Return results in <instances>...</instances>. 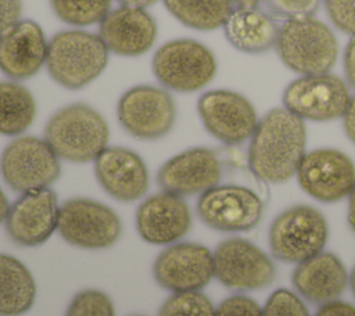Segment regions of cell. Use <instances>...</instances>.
I'll list each match as a JSON object with an SVG mask.
<instances>
[{"mask_svg": "<svg viewBox=\"0 0 355 316\" xmlns=\"http://www.w3.org/2000/svg\"><path fill=\"white\" fill-rule=\"evenodd\" d=\"M306 147L304 119L286 108H272L258 122L250 141L248 165L263 182L283 183L297 173Z\"/></svg>", "mask_w": 355, "mask_h": 316, "instance_id": "6da1fadb", "label": "cell"}, {"mask_svg": "<svg viewBox=\"0 0 355 316\" xmlns=\"http://www.w3.org/2000/svg\"><path fill=\"white\" fill-rule=\"evenodd\" d=\"M275 49L282 62L301 76L330 72L338 55L336 35L313 15L284 19Z\"/></svg>", "mask_w": 355, "mask_h": 316, "instance_id": "7a4b0ae2", "label": "cell"}, {"mask_svg": "<svg viewBox=\"0 0 355 316\" xmlns=\"http://www.w3.org/2000/svg\"><path fill=\"white\" fill-rule=\"evenodd\" d=\"M108 53L98 35L80 29L61 30L49 42L46 67L58 85L79 90L105 69Z\"/></svg>", "mask_w": 355, "mask_h": 316, "instance_id": "3957f363", "label": "cell"}, {"mask_svg": "<svg viewBox=\"0 0 355 316\" xmlns=\"http://www.w3.org/2000/svg\"><path fill=\"white\" fill-rule=\"evenodd\" d=\"M108 125L90 105L69 104L47 121L44 140L58 158L69 162L94 161L107 147Z\"/></svg>", "mask_w": 355, "mask_h": 316, "instance_id": "277c9868", "label": "cell"}, {"mask_svg": "<svg viewBox=\"0 0 355 316\" xmlns=\"http://www.w3.org/2000/svg\"><path fill=\"white\" fill-rule=\"evenodd\" d=\"M216 68L214 53L193 39L166 42L153 57V72L158 82L180 93L205 87L214 79Z\"/></svg>", "mask_w": 355, "mask_h": 316, "instance_id": "5b68a950", "label": "cell"}, {"mask_svg": "<svg viewBox=\"0 0 355 316\" xmlns=\"http://www.w3.org/2000/svg\"><path fill=\"white\" fill-rule=\"evenodd\" d=\"M324 216L313 207L294 205L279 213L269 229L273 256L288 263H301L322 252L327 241Z\"/></svg>", "mask_w": 355, "mask_h": 316, "instance_id": "8992f818", "label": "cell"}, {"mask_svg": "<svg viewBox=\"0 0 355 316\" xmlns=\"http://www.w3.org/2000/svg\"><path fill=\"white\" fill-rule=\"evenodd\" d=\"M0 172L8 187L26 193L54 183L61 175V165L46 140L22 136L10 141L3 150Z\"/></svg>", "mask_w": 355, "mask_h": 316, "instance_id": "52a82bcc", "label": "cell"}, {"mask_svg": "<svg viewBox=\"0 0 355 316\" xmlns=\"http://www.w3.org/2000/svg\"><path fill=\"white\" fill-rule=\"evenodd\" d=\"M351 94L347 83L331 73L302 75L283 91V105L301 119L327 122L343 118Z\"/></svg>", "mask_w": 355, "mask_h": 316, "instance_id": "ba28073f", "label": "cell"}, {"mask_svg": "<svg viewBox=\"0 0 355 316\" xmlns=\"http://www.w3.org/2000/svg\"><path fill=\"white\" fill-rule=\"evenodd\" d=\"M122 128L136 139L157 140L168 134L175 123L176 107L172 96L155 86L140 85L126 90L116 107Z\"/></svg>", "mask_w": 355, "mask_h": 316, "instance_id": "9c48e42d", "label": "cell"}, {"mask_svg": "<svg viewBox=\"0 0 355 316\" xmlns=\"http://www.w3.org/2000/svg\"><path fill=\"white\" fill-rule=\"evenodd\" d=\"M121 229L119 216L98 201L72 198L60 207L57 230L75 247L85 249L111 247L119 238Z\"/></svg>", "mask_w": 355, "mask_h": 316, "instance_id": "30bf717a", "label": "cell"}, {"mask_svg": "<svg viewBox=\"0 0 355 316\" xmlns=\"http://www.w3.org/2000/svg\"><path fill=\"white\" fill-rule=\"evenodd\" d=\"M259 195L237 184H218L204 191L197 201V215L211 229L219 231H250L262 218Z\"/></svg>", "mask_w": 355, "mask_h": 316, "instance_id": "8fae6325", "label": "cell"}, {"mask_svg": "<svg viewBox=\"0 0 355 316\" xmlns=\"http://www.w3.org/2000/svg\"><path fill=\"white\" fill-rule=\"evenodd\" d=\"M204 128L225 144H241L250 139L259 122L251 101L232 90H209L197 103Z\"/></svg>", "mask_w": 355, "mask_h": 316, "instance_id": "7c38bea8", "label": "cell"}, {"mask_svg": "<svg viewBox=\"0 0 355 316\" xmlns=\"http://www.w3.org/2000/svg\"><path fill=\"white\" fill-rule=\"evenodd\" d=\"M214 276L233 290H258L269 286L276 269L269 256L248 240L232 237L214 251Z\"/></svg>", "mask_w": 355, "mask_h": 316, "instance_id": "4fadbf2b", "label": "cell"}, {"mask_svg": "<svg viewBox=\"0 0 355 316\" xmlns=\"http://www.w3.org/2000/svg\"><path fill=\"white\" fill-rule=\"evenodd\" d=\"M301 188L320 202L348 197L355 184V164L343 151L318 148L306 152L297 169Z\"/></svg>", "mask_w": 355, "mask_h": 316, "instance_id": "5bb4252c", "label": "cell"}, {"mask_svg": "<svg viewBox=\"0 0 355 316\" xmlns=\"http://www.w3.org/2000/svg\"><path fill=\"white\" fill-rule=\"evenodd\" d=\"M60 205L55 191L49 187L26 193L10 205L6 230L10 238L24 247L46 243L58 225Z\"/></svg>", "mask_w": 355, "mask_h": 316, "instance_id": "9a60e30c", "label": "cell"}, {"mask_svg": "<svg viewBox=\"0 0 355 316\" xmlns=\"http://www.w3.org/2000/svg\"><path fill=\"white\" fill-rule=\"evenodd\" d=\"M153 273L172 292L200 291L214 277V255L196 243L172 244L157 256Z\"/></svg>", "mask_w": 355, "mask_h": 316, "instance_id": "2e32d148", "label": "cell"}, {"mask_svg": "<svg viewBox=\"0 0 355 316\" xmlns=\"http://www.w3.org/2000/svg\"><path fill=\"white\" fill-rule=\"evenodd\" d=\"M220 177L222 165L216 154L194 147L168 159L157 173V183L164 191L184 197L202 194L218 186Z\"/></svg>", "mask_w": 355, "mask_h": 316, "instance_id": "e0dca14e", "label": "cell"}, {"mask_svg": "<svg viewBox=\"0 0 355 316\" xmlns=\"http://www.w3.org/2000/svg\"><path fill=\"white\" fill-rule=\"evenodd\" d=\"M94 173L103 190L122 202L139 200L148 188L144 161L125 147H105L94 159Z\"/></svg>", "mask_w": 355, "mask_h": 316, "instance_id": "ac0fdd59", "label": "cell"}, {"mask_svg": "<svg viewBox=\"0 0 355 316\" xmlns=\"http://www.w3.org/2000/svg\"><path fill=\"white\" fill-rule=\"evenodd\" d=\"M191 226V212L184 200L171 193H158L146 198L136 212L140 237L155 245L180 240Z\"/></svg>", "mask_w": 355, "mask_h": 316, "instance_id": "d6986e66", "label": "cell"}, {"mask_svg": "<svg viewBox=\"0 0 355 316\" xmlns=\"http://www.w3.org/2000/svg\"><path fill=\"white\" fill-rule=\"evenodd\" d=\"M98 32L111 53L137 57L153 47L157 39V24L144 8L121 6L110 10L100 22Z\"/></svg>", "mask_w": 355, "mask_h": 316, "instance_id": "ffe728a7", "label": "cell"}, {"mask_svg": "<svg viewBox=\"0 0 355 316\" xmlns=\"http://www.w3.org/2000/svg\"><path fill=\"white\" fill-rule=\"evenodd\" d=\"M49 42L32 19H21L0 36V71L11 79L35 76L46 64Z\"/></svg>", "mask_w": 355, "mask_h": 316, "instance_id": "44dd1931", "label": "cell"}, {"mask_svg": "<svg viewBox=\"0 0 355 316\" xmlns=\"http://www.w3.org/2000/svg\"><path fill=\"white\" fill-rule=\"evenodd\" d=\"M348 276L344 263L331 252H319L301 262L293 272L294 288L313 304L336 301L347 287Z\"/></svg>", "mask_w": 355, "mask_h": 316, "instance_id": "7402d4cb", "label": "cell"}, {"mask_svg": "<svg viewBox=\"0 0 355 316\" xmlns=\"http://www.w3.org/2000/svg\"><path fill=\"white\" fill-rule=\"evenodd\" d=\"M279 28L275 18L258 7H236L223 24L227 42L247 54H261L275 47Z\"/></svg>", "mask_w": 355, "mask_h": 316, "instance_id": "603a6c76", "label": "cell"}, {"mask_svg": "<svg viewBox=\"0 0 355 316\" xmlns=\"http://www.w3.org/2000/svg\"><path fill=\"white\" fill-rule=\"evenodd\" d=\"M36 297V284L29 269L17 258L0 254V316L28 312Z\"/></svg>", "mask_w": 355, "mask_h": 316, "instance_id": "cb8c5ba5", "label": "cell"}, {"mask_svg": "<svg viewBox=\"0 0 355 316\" xmlns=\"http://www.w3.org/2000/svg\"><path fill=\"white\" fill-rule=\"evenodd\" d=\"M35 115L36 103L25 86L0 82V134H21L32 125Z\"/></svg>", "mask_w": 355, "mask_h": 316, "instance_id": "d4e9b609", "label": "cell"}, {"mask_svg": "<svg viewBox=\"0 0 355 316\" xmlns=\"http://www.w3.org/2000/svg\"><path fill=\"white\" fill-rule=\"evenodd\" d=\"M166 10L183 25L196 30H214L226 22L233 10L230 0H162Z\"/></svg>", "mask_w": 355, "mask_h": 316, "instance_id": "484cf974", "label": "cell"}, {"mask_svg": "<svg viewBox=\"0 0 355 316\" xmlns=\"http://www.w3.org/2000/svg\"><path fill=\"white\" fill-rule=\"evenodd\" d=\"M112 0H50L54 14L65 24L86 26L100 24L110 12Z\"/></svg>", "mask_w": 355, "mask_h": 316, "instance_id": "4316f807", "label": "cell"}, {"mask_svg": "<svg viewBox=\"0 0 355 316\" xmlns=\"http://www.w3.org/2000/svg\"><path fill=\"white\" fill-rule=\"evenodd\" d=\"M158 316H215V308L200 291L173 292L161 305Z\"/></svg>", "mask_w": 355, "mask_h": 316, "instance_id": "83f0119b", "label": "cell"}, {"mask_svg": "<svg viewBox=\"0 0 355 316\" xmlns=\"http://www.w3.org/2000/svg\"><path fill=\"white\" fill-rule=\"evenodd\" d=\"M65 316H115V310L105 292L83 290L72 298Z\"/></svg>", "mask_w": 355, "mask_h": 316, "instance_id": "f1b7e54d", "label": "cell"}, {"mask_svg": "<svg viewBox=\"0 0 355 316\" xmlns=\"http://www.w3.org/2000/svg\"><path fill=\"white\" fill-rule=\"evenodd\" d=\"M262 316H309L304 302L286 288L276 290L266 301Z\"/></svg>", "mask_w": 355, "mask_h": 316, "instance_id": "f546056e", "label": "cell"}, {"mask_svg": "<svg viewBox=\"0 0 355 316\" xmlns=\"http://www.w3.org/2000/svg\"><path fill=\"white\" fill-rule=\"evenodd\" d=\"M268 8L279 18L291 19L313 15L322 0H263Z\"/></svg>", "mask_w": 355, "mask_h": 316, "instance_id": "4dcf8cb0", "label": "cell"}, {"mask_svg": "<svg viewBox=\"0 0 355 316\" xmlns=\"http://www.w3.org/2000/svg\"><path fill=\"white\" fill-rule=\"evenodd\" d=\"M323 3L336 28L355 36V0H323Z\"/></svg>", "mask_w": 355, "mask_h": 316, "instance_id": "1f68e13d", "label": "cell"}, {"mask_svg": "<svg viewBox=\"0 0 355 316\" xmlns=\"http://www.w3.org/2000/svg\"><path fill=\"white\" fill-rule=\"evenodd\" d=\"M215 316H262V309L248 297L233 295L220 302Z\"/></svg>", "mask_w": 355, "mask_h": 316, "instance_id": "d6a6232c", "label": "cell"}, {"mask_svg": "<svg viewBox=\"0 0 355 316\" xmlns=\"http://www.w3.org/2000/svg\"><path fill=\"white\" fill-rule=\"evenodd\" d=\"M22 1L21 0H0V36L11 26L21 21Z\"/></svg>", "mask_w": 355, "mask_h": 316, "instance_id": "836d02e7", "label": "cell"}, {"mask_svg": "<svg viewBox=\"0 0 355 316\" xmlns=\"http://www.w3.org/2000/svg\"><path fill=\"white\" fill-rule=\"evenodd\" d=\"M315 316H355V306L348 302L331 301L323 304Z\"/></svg>", "mask_w": 355, "mask_h": 316, "instance_id": "e575fe53", "label": "cell"}, {"mask_svg": "<svg viewBox=\"0 0 355 316\" xmlns=\"http://www.w3.org/2000/svg\"><path fill=\"white\" fill-rule=\"evenodd\" d=\"M344 72L347 82L355 89V36H351L344 50Z\"/></svg>", "mask_w": 355, "mask_h": 316, "instance_id": "d590c367", "label": "cell"}, {"mask_svg": "<svg viewBox=\"0 0 355 316\" xmlns=\"http://www.w3.org/2000/svg\"><path fill=\"white\" fill-rule=\"evenodd\" d=\"M343 125L345 134L355 144V96H351L347 111L343 115Z\"/></svg>", "mask_w": 355, "mask_h": 316, "instance_id": "8d00e7d4", "label": "cell"}, {"mask_svg": "<svg viewBox=\"0 0 355 316\" xmlns=\"http://www.w3.org/2000/svg\"><path fill=\"white\" fill-rule=\"evenodd\" d=\"M348 225L355 233V184L348 194Z\"/></svg>", "mask_w": 355, "mask_h": 316, "instance_id": "74e56055", "label": "cell"}, {"mask_svg": "<svg viewBox=\"0 0 355 316\" xmlns=\"http://www.w3.org/2000/svg\"><path fill=\"white\" fill-rule=\"evenodd\" d=\"M116 1H119L122 6H126V7L146 8V7H150L154 3H157L158 0H116Z\"/></svg>", "mask_w": 355, "mask_h": 316, "instance_id": "f35d334b", "label": "cell"}, {"mask_svg": "<svg viewBox=\"0 0 355 316\" xmlns=\"http://www.w3.org/2000/svg\"><path fill=\"white\" fill-rule=\"evenodd\" d=\"M8 209H10V204H8V200H7L6 194L3 193V190L0 188V223L6 220V218H7V213H8Z\"/></svg>", "mask_w": 355, "mask_h": 316, "instance_id": "ab89813d", "label": "cell"}, {"mask_svg": "<svg viewBox=\"0 0 355 316\" xmlns=\"http://www.w3.org/2000/svg\"><path fill=\"white\" fill-rule=\"evenodd\" d=\"M237 7H258L261 0H230Z\"/></svg>", "mask_w": 355, "mask_h": 316, "instance_id": "60d3db41", "label": "cell"}, {"mask_svg": "<svg viewBox=\"0 0 355 316\" xmlns=\"http://www.w3.org/2000/svg\"><path fill=\"white\" fill-rule=\"evenodd\" d=\"M349 284H351V288H352V292L355 295V266L352 267L351 270V276H349Z\"/></svg>", "mask_w": 355, "mask_h": 316, "instance_id": "b9f144b4", "label": "cell"}, {"mask_svg": "<svg viewBox=\"0 0 355 316\" xmlns=\"http://www.w3.org/2000/svg\"><path fill=\"white\" fill-rule=\"evenodd\" d=\"M135 316H139V315H135Z\"/></svg>", "mask_w": 355, "mask_h": 316, "instance_id": "7bdbcfd3", "label": "cell"}]
</instances>
